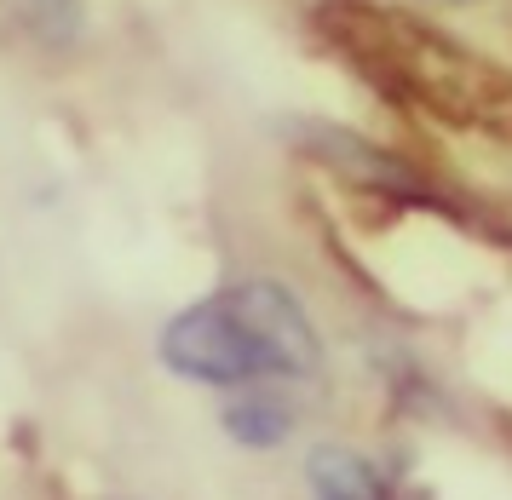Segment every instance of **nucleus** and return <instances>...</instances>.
<instances>
[{
    "instance_id": "obj_1",
    "label": "nucleus",
    "mask_w": 512,
    "mask_h": 500,
    "mask_svg": "<svg viewBox=\"0 0 512 500\" xmlns=\"http://www.w3.org/2000/svg\"><path fill=\"white\" fill-rule=\"evenodd\" d=\"M156 363L219 397L248 386H311L328 368V340L300 288L259 271L179 305L156 328Z\"/></svg>"
},
{
    "instance_id": "obj_2",
    "label": "nucleus",
    "mask_w": 512,
    "mask_h": 500,
    "mask_svg": "<svg viewBox=\"0 0 512 500\" xmlns=\"http://www.w3.org/2000/svg\"><path fill=\"white\" fill-rule=\"evenodd\" d=\"M300 426H305L300 386H248V391H225V403H219V432L231 437L242 455H277L300 437Z\"/></svg>"
},
{
    "instance_id": "obj_3",
    "label": "nucleus",
    "mask_w": 512,
    "mask_h": 500,
    "mask_svg": "<svg viewBox=\"0 0 512 500\" xmlns=\"http://www.w3.org/2000/svg\"><path fill=\"white\" fill-rule=\"evenodd\" d=\"M305 489L311 500H392L386 472L340 437H323L305 449Z\"/></svg>"
},
{
    "instance_id": "obj_4",
    "label": "nucleus",
    "mask_w": 512,
    "mask_h": 500,
    "mask_svg": "<svg viewBox=\"0 0 512 500\" xmlns=\"http://www.w3.org/2000/svg\"><path fill=\"white\" fill-rule=\"evenodd\" d=\"M0 23L41 52H75L87 35V0H0Z\"/></svg>"
},
{
    "instance_id": "obj_5",
    "label": "nucleus",
    "mask_w": 512,
    "mask_h": 500,
    "mask_svg": "<svg viewBox=\"0 0 512 500\" xmlns=\"http://www.w3.org/2000/svg\"><path fill=\"white\" fill-rule=\"evenodd\" d=\"M93 500H139V495H93Z\"/></svg>"
},
{
    "instance_id": "obj_6",
    "label": "nucleus",
    "mask_w": 512,
    "mask_h": 500,
    "mask_svg": "<svg viewBox=\"0 0 512 500\" xmlns=\"http://www.w3.org/2000/svg\"><path fill=\"white\" fill-rule=\"evenodd\" d=\"M443 6H472V0H443Z\"/></svg>"
}]
</instances>
